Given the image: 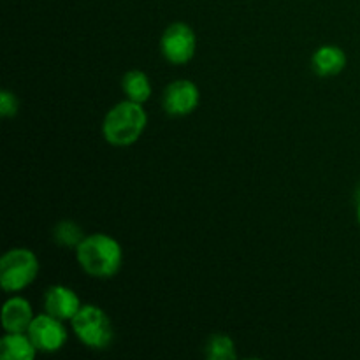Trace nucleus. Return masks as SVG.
I'll return each instance as SVG.
<instances>
[{"label":"nucleus","instance_id":"nucleus-1","mask_svg":"<svg viewBox=\"0 0 360 360\" xmlns=\"http://www.w3.org/2000/svg\"><path fill=\"white\" fill-rule=\"evenodd\" d=\"M81 269L94 278H112L123 262L122 246L108 234H91L76 248Z\"/></svg>","mask_w":360,"mask_h":360},{"label":"nucleus","instance_id":"nucleus-2","mask_svg":"<svg viewBox=\"0 0 360 360\" xmlns=\"http://www.w3.org/2000/svg\"><path fill=\"white\" fill-rule=\"evenodd\" d=\"M148 116L141 104L132 101L120 102L105 115L102 132L112 146H129L141 137L146 129Z\"/></svg>","mask_w":360,"mask_h":360},{"label":"nucleus","instance_id":"nucleus-3","mask_svg":"<svg viewBox=\"0 0 360 360\" xmlns=\"http://www.w3.org/2000/svg\"><path fill=\"white\" fill-rule=\"evenodd\" d=\"M72 329L81 343L94 350L108 348L115 336L111 320L97 306H83L72 319Z\"/></svg>","mask_w":360,"mask_h":360},{"label":"nucleus","instance_id":"nucleus-4","mask_svg":"<svg viewBox=\"0 0 360 360\" xmlns=\"http://www.w3.org/2000/svg\"><path fill=\"white\" fill-rule=\"evenodd\" d=\"M39 273L37 257L27 248H14L0 260V283L6 292H20L35 280Z\"/></svg>","mask_w":360,"mask_h":360},{"label":"nucleus","instance_id":"nucleus-5","mask_svg":"<svg viewBox=\"0 0 360 360\" xmlns=\"http://www.w3.org/2000/svg\"><path fill=\"white\" fill-rule=\"evenodd\" d=\"M197 39L192 28L186 23H172L165 28L160 39V49L162 55L167 62L174 63V65H183L188 63L195 55Z\"/></svg>","mask_w":360,"mask_h":360},{"label":"nucleus","instance_id":"nucleus-6","mask_svg":"<svg viewBox=\"0 0 360 360\" xmlns=\"http://www.w3.org/2000/svg\"><path fill=\"white\" fill-rule=\"evenodd\" d=\"M28 336L37 350L51 354L65 345L67 330L62 326V320L55 319L48 313V315L35 316L32 320L30 327H28Z\"/></svg>","mask_w":360,"mask_h":360},{"label":"nucleus","instance_id":"nucleus-7","mask_svg":"<svg viewBox=\"0 0 360 360\" xmlns=\"http://www.w3.org/2000/svg\"><path fill=\"white\" fill-rule=\"evenodd\" d=\"M164 111L171 116H186L199 105V88L188 79H179L169 84L162 97Z\"/></svg>","mask_w":360,"mask_h":360},{"label":"nucleus","instance_id":"nucleus-8","mask_svg":"<svg viewBox=\"0 0 360 360\" xmlns=\"http://www.w3.org/2000/svg\"><path fill=\"white\" fill-rule=\"evenodd\" d=\"M44 308L49 315L65 322V320H72L83 306H81L76 292L62 287V285H55V287L48 288V292L44 294Z\"/></svg>","mask_w":360,"mask_h":360},{"label":"nucleus","instance_id":"nucleus-9","mask_svg":"<svg viewBox=\"0 0 360 360\" xmlns=\"http://www.w3.org/2000/svg\"><path fill=\"white\" fill-rule=\"evenodd\" d=\"M34 315L30 302L23 297H13L2 308V326L7 333H28Z\"/></svg>","mask_w":360,"mask_h":360},{"label":"nucleus","instance_id":"nucleus-10","mask_svg":"<svg viewBox=\"0 0 360 360\" xmlns=\"http://www.w3.org/2000/svg\"><path fill=\"white\" fill-rule=\"evenodd\" d=\"M311 67L322 77L336 76L347 67V55L338 46H322L313 55Z\"/></svg>","mask_w":360,"mask_h":360},{"label":"nucleus","instance_id":"nucleus-11","mask_svg":"<svg viewBox=\"0 0 360 360\" xmlns=\"http://www.w3.org/2000/svg\"><path fill=\"white\" fill-rule=\"evenodd\" d=\"M35 345L23 333H9L0 341V357L4 360H32L35 357Z\"/></svg>","mask_w":360,"mask_h":360},{"label":"nucleus","instance_id":"nucleus-12","mask_svg":"<svg viewBox=\"0 0 360 360\" xmlns=\"http://www.w3.org/2000/svg\"><path fill=\"white\" fill-rule=\"evenodd\" d=\"M122 88L127 97H129V101L137 102V104H143V102H146L151 97L150 77L144 72H141V70L127 72L122 79Z\"/></svg>","mask_w":360,"mask_h":360},{"label":"nucleus","instance_id":"nucleus-13","mask_svg":"<svg viewBox=\"0 0 360 360\" xmlns=\"http://www.w3.org/2000/svg\"><path fill=\"white\" fill-rule=\"evenodd\" d=\"M206 357L211 360H234V341L225 334H213L206 343Z\"/></svg>","mask_w":360,"mask_h":360},{"label":"nucleus","instance_id":"nucleus-14","mask_svg":"<svg viewBox=\"0 0 360 360\" xmlns=\"http://www.w3.org/2000/svg\"><path fill=\"white\" fill-rule=\"evenodd\" d=\"M55 241L62 246H69V248H77L81 245V241L84 239L83 231L79 229V225H76L70 220L60 221L55 227Z\"/></svg>","mask_w":360,"mask_h":360},{"label":"nucleus","instance_id":"nucleus-15","mask_svg":"<svg viewBox=\"0 0 360 360\" xmlns=\"http://www.w3.org/2000/svg\"><path fill=\"white\" fill-rule=\"evenodd\" d=\"M18 108H20V104H18L16 95L11 94L9 90H4L0 95V115L4 118H9V116L16 115Z\"/></svg>","mask_w":360,"mask_h":360},{"label":"nucleus","instance_id":"nucleus-16","mask_svg":"<svg viewBox=\"0 0 360 360\" xmlns=\"http://www.w3.org/2000/svg\"><path fill=\"white\" fill-rule=\"evenodd\" d=\"M357 218H359V224H360V204H359V210H357Z\"/></svg>","mask_w":360,"mask_h":360}]
</instances>
